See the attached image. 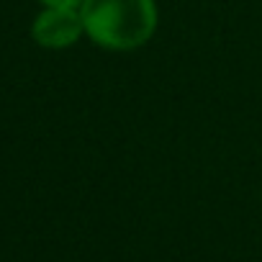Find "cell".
Returning <instances> with one entry per match:
<instances>
[{
    "instance_id": "obj_2",
    "label": "cell",
    "mask_w": 262,
    "mask_h": 262,
    "mask_svg": "<svg viewBox=\"0 0 262 262\" xmlns=\"http://www.w3.org/2000/svg\"><path fill=\"white\" fill-rule=\"evenodd\" d=\"M85 36L80 8H54L44 6V11L31 24V39L44 49H67Z\"/></svg>"
},
{
    "instance_id": "obj_1",
    "label": "cell",
    "mask_w": 262,
    "mask_h": 262,
    "mask_svg": "<svg viewBox=\"0 0 262 262\" xmlns=\"http://www.w3.org/2000/svg\"><path fill=\"white\" fill-rule=\"evenodd\" d=\"M85 36L108 52H134L144 47L160 24L157 0H82Z\"/></svg>"
},
{
    "instance_id": "obj_3",
    "label": "cell",
    "mask_w": 262,
    "mask_h": 262,
    "mask_svg": "<svg viewBox=\"0 0 262 262\" xmlns=\"http://www.w3.org/2000/svg\"><path fill=\"white\" fill-rule=\"evenodd\" d=\"M41 6H54V8H80L82 0H39Z\"/></svg>"
}]
</instances>
